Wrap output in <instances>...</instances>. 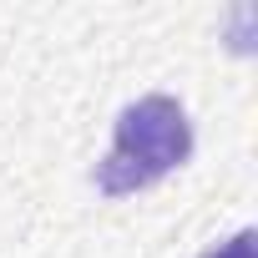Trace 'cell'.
<instances>
[{"label":"cell","instance_id":"1","mask_svg":"<svg viewBox=\"0 0 258 258\" xmlns=\"http://www.w3.org/2000/svg\"><path fill=\"white\" fill-rule=\"evenodd\" d=\"M192 157V121L182 111V101L152 91L132 106H121L116 132H111V152L96 162V187L106 198L152 187L157 177H167L172 167H182Z\"/></svg>","mask_w":258,"mask_h":258},{"label":"cell","instance_id":"2","mask_svg":"<svg viewBox=\"0 0 258 258\" xmlns=\"http://www.w3.org/2000/svg\"><path fill=\"white\" fill-rule=\"evenodd\" d=\"M203 258H258V233H253V228H243L233 243H218V248H208Z\"/></svg>","mask_w":258,"mask_h":258}]
</instances>
